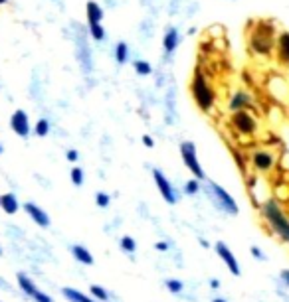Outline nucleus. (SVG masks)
Segmentation results:
<instances>
[{"mask_svg": "<svg viewBox=\"0 0 289 302\" xmlns=\"http://www.w3.org/2000/svg\"><path fill=\"white\" fill-rule=\"evenodd\" d=\"M190 95H192V101L194 105L202 111L210 115L216 107V93H214V87L210 85L208 77L204 75L202 67H196L194 73H192V79H190Z\"/></svg>", "mask_w": 289, "mask_h": 302, "instance_id": "1", "label": "nucleus"}, {"mask_svg": "<svg viewBox=\"0 0 289 302\" xmlns=\"http://www.w3.org/2000/svg\"><path fill=\"white\" fill-rule=\"evenodd\" d=\"M250 48L255 55H270L275 48V28L268 20H259L250 34Z\"/></svg>", "mask_w": 289, "mask_h": 302, "instance_id": "2", "label": "nucleus"}, {"mask_svg": "<svg viewBox=\"0 0 289 302\" xmlns=\"http://www.w3.org/2000/svg\"><path fill=\"white\" fill-rule=\"evenodd\" d=\"M262 216L268 221V225L271 227V231L283 243H289V219L275 200H268L262 203Z\"/></svg>", "mask_w": 289, "mask_h": 302, "instance_id": "3", "label": "nucleus"}, {"mask_svg": "<svg viewBox=\"0 0 289 302\" xmlns=\"http://www.w3.org/2000/svg\"><path fill=\"white\" fill-rule=\"evenodd\" d=\"M204 192H206V196L212 200V203L220 209V211H224V214H230V216H236L238 214V203H236V200L230 196L222 186H218L216 182H212V180H206L204 182Z\"/></svg>", "mask_w": 289, "mask_h": 302, "instance_id": "4", "label": "nucleus"}, {"mask_svg": "<svg viewBox=\"0 0 289 302\" xmlns=\"http://www.w3.org/2000/svg\"><path fill=\"white\" fill-rule=\"evenodd\" d=\"M230 125L232 129L242 134V136H252L255 131H257V120H255V115L250 111V109H242V111H234L230 115Z\"/></svg>", "mask_w": 289, "mask_h": 302, "instance_id": "5", "label": "nucleus"}, {"mask_svg": "<svg viewBox=\"0 0 289 302\" xmlns=\"http://www.w3.org/2000/svg\"><path fill=\"white\" fill-rule=\"evenodd\" d=\"M179 148H181L182 162L186 164V168L190 170V174H192L196 180H206L204 170H202L200 160H198V154H196V146H194V142L184 140V142H181V146H179Z\"/></svg>", "mask_w": 289, "mask_h": 302, "instance_id": "6", "label": "nucleus"}, {"mask_svg": "<svg viewBox=\"0 0 289 302\" xmlns=\"http://www.w3.org/2000/svg\"><path fill=\"white\" fill-rule=\"evenodd\" d=\"M153 178H155V184H157L159 194L163 196V200H164L166 203H170V205H175V203L179 201V196H177V190L172 188L170 180L164 176V172H161V170H153Z\"/></svg>", "mask_w": 289, "mask_h": 302, "instance_id": "7", "label": "nucleus"}, {"mask_svg": "<svg viewBox=\"0 0 289 302\" xmlns=\"http://www.w3.org/2000/svg\"><path fill=\"white\" fill-rule=\"evenodd\" d=\"M252 166H253L257 172H270V170L275 166V156H273V152H270V150H262V148L253 150V154H252Z\"/></svg>", "mask_w": 289, "mask_h": 302, "instance_id": "8", "label": "nucleus"}, {"mask_svg": "<svg viewBox=\"0 0 289 302\" xmlns=\"http://www.w3.org/2000/svg\"><path fill=\"white\" fill-rule=\"evenodd\" d=\"M18 285H20V288H22V290H24L28 296H30V298H34L36 302H54V300H52V298H50L46 292H42V290H40V288H38V286H36V285L30 281V279H28L26 275H22V273L18 275Z\"/></svg>", "mask_w": 289, "mask_h": 302, "instance_id": "9", "label": "nucleus"}, {"mask_svg": "<svg viewBox=\"0 0 289 302\" xmlns=\"http://www.w3.org/2000/svg\"><path fill=\"white\" fill-rule=\"evenodd\" d=\"M10 127H12V131H14L18 136H28V134H30V118H28L26 111L18 109V111L12 113V117H10Z\"/></svg>", "mask_w": 289, "mask_h": 302, "instance_id": "10", "label": "nucleus"}, {"mask_svg": "<svg viewBox=\"0 0 289 302\" xmlns=\"http://www.w3.org/2000/svg\"><path fill=\"white\" fill-rule=\"evenodd\" d=\"M216 253H218V257L224 261V265L228 267L230 273H232L234 277H240V265H238V261H236L234 253L230 251V247L220 241V243H216Z\"/></svg>", "mask_w": 289, "mask_h": 302, "instance_id": "11", "label": "nucleus"}, {"mask_svg": "<svg viewBox=\"0 0 289 302\" xmlns=\"http://www.w3.org/2000/svg\"><path fill=\"white\" fill-rule=\"evenodd\" d=\"M181 42H182V38L179 34V30L175 26H168L164 36H163V50H164V53L166 55H172V53L177 51V48L181 46Z\"/></svg>", "mask_w": 289, "mask_h": 302, "instance_id": "12", "label": "nucleus"}, {"mask_svg": "<svg viewBox=\"0 0 289 302\" xmlns=\"http://www.w3.org/2000/svg\"><path fill=\"white\" fill-rule=\"evenodd\" d=\"M275 57L283 66H289V32H279L275 36Z\"/></svg>", "mask_w": 289, "mask_h": 302, "instance_id": "13", "label": "nucleus"}, {"mask_svg": "<svg viewBox=\"0 0 289 302\" xmlns=\"http://www.w3.org/2000/svg\"><path fill=\"white\" fill-rule=\"evenodd\" d=\"M253 107V99L248 91H244V89H240V91H236L232 97H230L228 101V109L230 111H242V109H252Z\"/></svg>", "mask_w": 289, "mask_h": 302, "instance_id": "14", "label": "nucleus"}, {"mask_svg": "<svg viewBox=\"0 0 289 302\" xmlns=\"http://www.w3.org/2000/svg\"><path fill=\"white\" fill-rule=\"evenodd\" d=\"M24 209H26V214L32 218V221L38 225V227H48L50 225V216L46 214V211L40 207V205H36V203H24Z\"/></svg>", "mask_w": 289, "mask_h": 302, "instance_id": "15", "label": "nucleus"}, {"mask_svg": "<svg viewBox=\"0 0 289 302\" xmlns=\"http://www.w3.org/2000/svg\"><path fill=\"white\" fill-rule=\"evenodd\" d=\"M85 36H79L77 38V59H79V64H81V67H83V71L85 73H90L91 71V51H90V46H88V42L83 40Z\"/></svg>", "mask_w": 289, "mask_h": 302, "instance_id": "16", "label": "nucleus"}, {"mask_svg": "<svg viewBox=\"0 0 289 302\" xmlns=\"http://www.w3.org/2000/svg\"><path fill=\"white\" fill-rule=\"evenodd\" d=\"M105 16L101 4H97L95 0H90L88 4H85V18H88V24H93V22H101Z\"/></svg>", "mask_w": 289, "mask_h": 302, "instance_id": "17", "label": "nucleus"}, {"mask_svg": "<svg viewBox=\"0 0 289 302\" xmlns=\"http://www.w3.org/2000/svg\"><path fill=\"white\" fill-rule=\"evenodd\" d=\"M0 207H2L8 216H12V214H16V211H18L20 203H18L14 194H4V196H0Z\"/></svg>", "mask_w": 289, "mask_h": 302, "instance_id": "18", "label": "nucleus"}, {"mask_svg": "<svg viewBox=\"0 0 289 302\" xmlns=\"http://www.w3.org/2000/svg\"><path fill=\"white\" fill-rule=\"evenodd\" d=\"M270 89H271V93H273L275 99H283L287 95V91H289V87L285 85V81L281 77H271L270 79Z\"/></svg>", "mask_w": 289, "mask_h": 302, "instance_id": "19", "label": "nucleus"}, {"mask_svg": "<svg viewBox=\"0 0 289 302\" xmlns=\"http://www.w3.org/2000/svg\"><path fill=\"white\" fill-rule=\"evenodd\" d=\"M129 46L125 42H117L115 44V62H117L119 66H125L129 62Z\"/></svg>", "mask_w": 289, "mask_h": 302, "instance_id": "20", "label": "nucleus"}, {"mask_svg": "<svg viewBox=\"0 0 289 302\" xmlns=\"http://www.w3.org/2000/svg\"><path fill=\"white\" fill-rule=\"evenodd\" d=\"M72 253H73V257H75L79 263H83V265H93L91 253L85 249L83 245H73V247H72Z\"/></svg>", "mask_w": 289, "mask_h": 302, "instance_id": "21", "label": "nucleus"}, {"mask_svg": "<svg viewBox=\"0 0 289 302\" xmlns=\"http://www.w3.org/2000/svg\"><path fill=\"white\" fill-rule=\"evenodd\" d=\"M62 292H64V296H66L70 302H95L93 298L85 296L83 292H79V290H75V288H64Z\"/></svg>", "mask_w": 289, "mask_h": 302, "instance_id": "22", "label": "nucleus"}, {"mask_svg": "<svg viewBox=\"0 0 289 302\" xmlns=\"http://www.w3.org/2000/svg\"><path fill=\"white\" fill-rule=\"evenodd\" d=\"M133 69L137 75H143V77H147L153 73V66L147 62V59H135L133 62Z\"/></svg>", "mask_w": 289, "mask_h": 302, "instance_id": "23", "label": "nucleus"}, {"mask_svg": "<svg viewBox=\"0 0 289 302\" xmlns=\"http://www.w3.org/2000/svg\"><path fill=\"white\" fill-rule=\"evenodd\" d=\"M90 26V36L95 40V42H103L105 40V28L101 26V22H93V24H88Z\"/></svg>", "mask_w": 289, "mask_h": 302, "instance_id": "24", "label": "nucleus"}, {"mask_svg": "<svg viewBox=\"0 0 289 302\" xmlns=\"http://www.w3.org/2000/svg\"><path fill=\"white\" fill-rule=\"evenodd\" d=\"M121 249L125 251V253H129V255H133L135 251H137V243H135V239L133 237H129V235H125V237H121Z\"/></svg>", "mask_w": 289, "mask_h": 302, "instance_id": "25", "label": "nucleus"}, {"mask_svg": "<svg viewBox=\"0 0 289 302\" xmlns=\"http://www.w3.org/2000/svg\"><path fill=\"white\" fill-rule=\"evenodd\" d=\"M200 188H202V186H200V182H198L196 178H194V180H188V182L184 184V194H186V196H196V194L200 192Z\"/></svg>", "mask_w": 289, "mask_h": 302, "instance_id": "26", "label": "nucleus"}, {"mask_svg": "<svg viewBox=\"0 0 289 302\" xmlns=\"http://www.w3.org/2000/svg\"><path fill=\"white\" fill-rule=\"evenodd\" d=\"M34 133H36L38 136H46V134L50 133V123H48V118H40V120H38L36 127H34Z\"/></svg>", "mask_w": 289, "mask_h": 302, "instance_id": "27", "label": "nucleus"}, {"mask_svg": "<svg viewBox=\"0 0 289 302\" xmlns=\"http://www.w3.org/2000/svg\"><path fill=\"white\" fill-rule=\"evenodd\" d=\"M90 290H91V296H93V298H97L99 302H105V300L109 298V294H107V290H105L103 286H99V285H93V286H91Z\"/></svg>", "mask_w": 289, "mask_h": 302, "instance_id": "28", "label": "nucleus"}, {"mask_svg": "<svg viewBox=\"0 0 289 302\" xmlns=\"http://www.w3.org/2000/svg\"><path fill=\"white\" fill-rule=\"evenodd\" d=\"M166 288H168L172 294H179V292H182L184 285H182L181 281H177V279H170V281H166Z\"/></svg>", "mask_w": 289, "mask_h": 302, "instance_id": "29", "label": "nucleus"}, {"mask_svg": "<svg viewBox=\"0 0 289 302\" xmlns=\"http://www.w3.org/2000/svg\"><path fill=\"white\" fill-rule=\"evenodd\" d=\"M70 176H72L73 186H81V184H83V170H81V168H77V166L72 168V174H70Z\"/></svg>", "mask_w": 289, "mask_h": 302, "instance_id": "30", "label": "nucleus"}, {"mask_svg": "<svg viewBox=\"0 0 289 302\" xmlns=\"http://www.w3.org/2000/svg\"><path fill=\"white\" fill-rule=\"evenodd\" d=\"M109 201H111L109 194H105V192H97V194H95V203H97L99 207H107Z\"/></svg>", "mask_w": 289, "mask_h": 302, "instance_id": "31", "label": "nucleus"}, {"mask_svg": "<svg viewBox=\"0 0 289 302\" xmlns=\"http://www.w3.org/2000/svg\"><path fill=\"white\" fill-rule=\"evenodd\" d=\"M66 158L70 160V162H75L77 158H79V154H77V150H73V148H70L68 152H66Z\"/></svg>", "mask_w": 289, "mask_h": 302, "instance_id": "32", "label": "nucleus"}, {"mask_svg": "<svg viewBox=\"0 0 289 302\" xmlns=\"http://www.w3.org/2000/svg\"><path fill=\"white\" fill-rule=\"evenodd\" d=\"M143 144L149 146V148H153V146H155V140H153L149 134H143Z\"/></svg>", "mask_w": 289, "mask_h": 302, "instance_id": "33", "label": "nucleus"}, {"mask_svg": "<svg viewBox=\"0 0 289 302\" xmlns=\"http://www.w3.org/2000/svg\"><path fill=\"white\" fill-rule=\"evenodd\" d=\"M252 255H253L255 259H259V261H264V253H262V251H259L257 247H252Z\"/></svg>", "mask_w": 289, "mask_h": 302, "instance_id": "34", "label": "nucleus"}, {"mask_svg": "<svg viewBox=\"0 0 289 302\" xmlns=\"http://www.w3.org/2000/svg\"><path fill=\"white\" fill-rule=\"evenodd\" d=\"M155 247H157V251H166L168 249V243H164V241H159Z\"/></svg>", "mask_w": 289, "mask_h": 302, "instance_id": "35", "label": "nucleus"}, {"mask_svg": "<svg viewBox=\"0 0 289 302\" xmlns=\"http://www.w3.org/2000/svg\"><path fill=\"white\" fill-rule=\"evenodd\" d=\"M281 279H283V281L289 285V270H283V273H281Z\"/></svg>", "mask_w": 289, "mask_h": 302, "instance_id": "36", "label": "nucleus"}, {"mask_svg": "<svg viewBox=\"0 0 289 302\" xmlns=\"http://www.w3.org/2000/svg\"><path fill=\"white\" fill-rule=\"evenodd\" d=\"M210 285H212V288H218V286H220V283H218V281H212Z\"/></svg>", "mask_w": 289, "mask_h": 302, "instance_id": "37", "label": "nucleus"}, {"mask_svg": "<svg viewBox=\"0 0 289 302\" xmlns=\"http://www.w3.org/2000/svg\"><path fill=\"white\" fill-rule=\"evenodd\" d=\"M212 302H226V300H224V298H214Z\"/></svg>", "mask_w": 289, "mask_h": 302, "instance_id": "38", "label": "nucleus"}, {"mask_svg": "<svg viewBox=\"0 0 289 302\" xmlns=\"http://www.w3.org/2000/svg\"><path fill=\"white\" fill-rule=\"evenodd\" d=\"M8 2V0H0V4H6Z\"/></svg>", "mask_w": 289, "mask_h": 302, "instance_id": "39", "label": "nucleus"}, {"mask_svg": "<svg viewBox=\"0 0 289 302\" xmlns=\"http://www.w3.org/2000/svg\"><path fill=\"white\" fill-rule=\"evenodd\" d=\"M0 152H2V144H0Z\"/></svg>", "mask_w": 289, "mask_h": 302, "instance_id": "40", "label": "nucleus"}]
</instances>
